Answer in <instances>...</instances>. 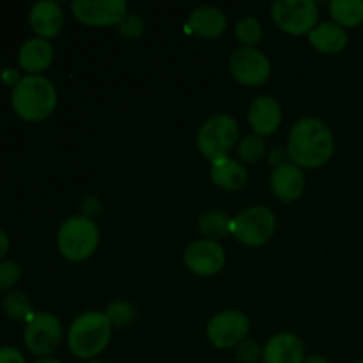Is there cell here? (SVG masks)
Returning <instances> with one entry per match:
<instances>
[{"label":"cell","instance_id":"obj_2","mask_svg":"<svg viewBox=\"0 0 363 363\" xmlns=\"http://www.w3.org/2000/svg\"><path fill=\"white\" fill-rule=\"evenodd\" d=\"M11 103L21 119L38 123L52 116L55 110V85L43 74H27L13 87Z\"/></svg>","mask_w":363,"mask_h":363},{"label":"cell","instance_id":"obj_29","mask_svg":"<svg viewBox=\"0 0 363 363\" xmlns=\"http://www.w3.org/2000/svg\"><path fill=\"white\" fill-rule=\"evenodd\" d=\"M238 358L243 363H255L259 358H262V351L257 342L254 340H243L238 346Z\"/></svg>","mask_w":363,"mask_h":363},{"label":"cell","instance_id":"obj_15","mask_svg":"<svg viewBox=\"0 0 363 363\" xmlns=\"http://www.w3.org/2000/svg\"><path fill=\"white\" fill-rule=\"evenodd\" d=\"M305 347L293 333H279L272 337L262 350L264 363H303Z\"/></svg>","mask_w":363,"mask_h":363},{"label":"cell","instance_id":"obj_1","mask_svg":"<svg viewBox=\"0 0 363 363\" xmlns=\"http://www.w3.org/2000/svg\"><path fill=\"white\" fill-rule=\"evenodd\" d=\"M335 151V138L326 123L315 117H303L291 130L287 138V156L296 167L318 169Z\"/></svg>","mask_w":363,"mask_h":363},{"label":"cell","instance_id":"obj_14","mask_svg":"<svg viewBox=\"0 0 363 363\" xmlns=\"http://www.w3.org/2000/svg\"><path fill=\"white\" fill-rule=\"evenodd\" d=\"M269 186L279 201L294 202L303 194L305 176L300 167H296L294 163H284L273 170Z\"/></svg>","mask_w":363,"mask_h":363},{"label":"cell","instance_id":"obj_34","mask_svg":"<svg viewBox=\"0 0 363 363\" xmlns=\"http://www.w3.org/2000/svg\"><path fill=\"white\" fill-rule=\"evenodd\" d=\"M34 363H62V362H59V360H55V358H39V360H35Z\"/></svg>","mask_w":363,"mask_h":363},{"label":"cell","instance_id":"obj_4","mask_svg":"<svg viewBox=\"0 0 363 363\" xmlns=\"http://www.w3.org/2000/svg\"><path fill=\"white\" fill-rule=\"evenodd\" d=\"M99 245L98 225L89 216H71L57 233V247L64 259L80 262L94 255Z\"/></svg>","mask_w":363,"mask_h":363},{"label":"cell","instance_id":"obj_30","mask_svg":"<svg viewBox=\"0 0 363 363\" xmlns=\"http://www.w3.org/2000/svg\"><path fill=\"white\" fill-rule=\"evenodd\" d=\"M0 363H27L20 350L13 346L0 347Z\"/></svg>","mask_w":363,"mask_h":363},{"label":"cell","instance_id":"obj_9","mask_svg":"<svg viewBox=\"0 0 363 363\" xmlns=\"http://www.w3.org/2000/svg\"><path fill=\"white\" fill-rule=\"evenodd\" d=\"M250 332V319L240 311H223L213 315L208 323V340L218 350L238 347L247 340Z\"/></svg>","mask_w":363,"mask_h":363},{"label":"cell","instance_id":"obj_25","mask_svg":"<svg viewBox=\"0 0 363 363\" xmlns=\"http://www.w3.org/2000/svg\"><path fill=\"white\" fill-rule=\"evenodd\" d=\"M234 34H236L238 41L243 46H252V48H255V45L262 39V27L261 23H259L257 18L247 16L236 25Z\"/></svg>","mask_w":363,"mask_h":363},{"label":"cell","instance_id":"obj_24","mask_svg":"<svg viewBox=\"0 0 363 363\" xmlns=\"http://www.w3.org/2000/svg\"><path fill=\"white\" fill-rule=\"evenodd\" d=\"M266 142L261 135H247L238 145V156L243 163H257L264 156Z\"/></svg>","mask_w":363,"mask_h":363},{"label":"cell","instance_id":"obj_16","mask_svg":"<svg viewBox=\"0 0 363 363\" xmlns=\"http://www.w3.org/2000/svg\"><path fill=\"white\" fill-rule=\"evenodd\" d=\"M32 28L43 39H50L59 34L64 27V13L60 6L52 0H39L30 7L28 14Z\"/></svg>","mask_w":363,"mask_h":363},{"label":"cell","instance_id":"obj_5","mask_svg":"<svg viewBox=\"0 0 363 363\" xmlns=\"http://www.w3.org/2000/svg\"><path fill=\"white\" fill-rule=\"evenodd\" d=\"M240 137V126L236 119L227 113H216L209 117L197 133V147L209 162L227 158Z\"/></svg>","mask_w":363,"mask_h":363},{"label":"cell","instance_id":"obj_3","mask_svg":"<svg viewBox=\"0 0 363 363\" xmlns=\"http://www.w3.org/2000/svg\"><path fill=\"white\" fill-rule=\"evenodd\" d=\"M112 339V323L105 312L89 311L78 315L67 332V347L74 357L92 360L106 350Z\"/></svg>","mask_w":363,"mask_h":363},{"label":"cell","instance_id":"obj_19","mask_svg":"<svg viewBox=\"0 0 363 363\" xmlns=\"http://www.w3.org/2000/svg\"><path fill=\"white\" fill-rule=\"evenodd\" d=\"M209 176H211V181L216 186L227 191L241 190L248 181V172L243 163L229 158V156L218 160V162H213L211 169H209Z\"/></svg>","mask_w":363,"mask_h":363},{"label":"cell","instance_id":"obj_36","mask_svg":"<svg viewBox=\"0 0 363 363\" xmlns=\"http://www.w3.org/2000/svg\"><path fill=\"white\" fill-rule=\"evenodd\" d=\"M354 363H363V360H358V362H354Z\"/></svg>","mask_w":363,"mask_h":363},{"label":"cell","instance_id":"obj_13","mask_svg":"<svg viewBox=\"0 0 363 363\" xmlns=\"http://www.w3.org/2000/svg\"><path fill=\"white\" fill-rule=\"evenodd\" d=\"M248 123L255 135H273L282 124V106L272 96H259L248 108Z\"/></svg>","mask_w":363,"mask_h":363},{"label":"cell","instance_id":"obj_11","mask_svg":"<svg viewBox=\"0 0 363 363\" xmlns=\"http://www.w3.org/2000/svg\"><path fill=\"white\" fill-rule=\"evenodd\" d=\"M74 18L89 27H110L119 25L128 14L124 0H74L71 4Z\"/></svg>","mask_w":363,"mask_h":363},{"label":"cell","instance_id":"obj_32","mask_svg":"<svg viewBox=\"0 0 363 363\" xmlns=\"http://www.w3.org/2000/svg\"><path fill=\"white\" fill-rule=\"evenodd\" d=\"M7 250H9V236L0 229V259L7 254Z\"/></svg>","mask_w":363,"mask_h":363},{"label":"cell","instance_id":"obj_35","mask_svg":"<svg viewBox=\"0 0 363 363\" xmlns=\"http://www.w3.org/2000/svg\"><path fill=\"white\" fill-rule=\"evenodd\" d=\"M85 363H108V362H103V360H91V362H85Z\"/></svg>","mask_w":363,"mask_h":363},{"label":"cell","instance_id":"obj_6","mask_svg":"<svg viewBox=\"0 0 363 363\" xmlns=\"http://www.w3.org/2000/svg\"><path fill=\"white\" fill-rule=\"evenodd\" d=\"M275 215L266 206H252L233 218V234L247 247H261L272 240L275 233Z\"/></svg>","mask_w":363,"mask_h":363},{"label":"cell","instance_id":"obj_22","mask_svg":"<svg viewBox=\"0 0 363 363\" xmlns=\"http://www.w3.org/2000/svg\"><path fill=\"white\" fill-rule=\"evenodd\" d=\"M330 14L340 27H358L363 23V0H332Z\"/></svg>","mask_w":363,"mask_h":363},{"label":"cell","instance_id":"obj_12","mask_svg":"<svg viewBox=\"0 0 363 363\" xmlns=\"http://www.w3.org/2000/svg\"><path fill=\"white\" fill-rule=\"evenodd\" d=\"M184 264L191 273L201 277H213L225 266V250L218 241H191L184 250Z\"/></svg>","mask_w":363,"mask_h":363},{"label":"cell","instance_id":"obj_20","mask_svg":"<svg viewBox=\"0 0 363 363\" xmlns=\"http://www.w3.org/2000/svg\"><path fill=\"white\" fill-rule=\"evenodd\" d=\"M346 28L337 25L335 21H325V23L315 25L314 30L308 34V41L318 52L321 53H339L347 45Z\"/></svg>","mask_w":363,"mask_h":363},{"label":"cell","instance_id":"obj_23","mask_svg":"<svg viewBox=\"0 0 363 363\" xmlns=\"http://www.w3.org/2000/svg\"><path fill=\"white\" fill-rule=\"evenodd\" d=\"M4 312L11 319H16V321H28L32 314H34L32 312L30 298L25 293H20V291H14V293L7 294L4 298Z\"/></svg>","mask_w":363,"mask_h":363},{"label":"cell","instance_id":"obj_18","mask_svg":"<svg viewBox=\"0 0 363 363\" xmlns=\"http://www.w3.org/2000/svg\"><path fill=\"white\" fill-rule=\"evenodd\" d=\"M188 28L204 39H215L225 32L227 18L216 7L201 6L191 11L188 18Z\"/></svg>","mask_w":363,"mask_h":363},{"label":"cell","instance_id":"obj_26","mask_svg":"<svg viewBox=\"0 0 363 363\" xmlns=\"http://www.w3.org/2000/svg\"><path fill=\"white\" fill-rule=\"evenodd\" d=\"M105 315L108 318V321L112 323V326H119V328H124V326H130L131 321L135 319V308L133 305L128 303V301H113L106 307Z\"/></svg>","mask_w":363,"mask_h":363},{"label":"cell","instance_id":"obj_21","mask_svg":"<svg viewBox=\"0 0 363 363\" xmlns=\"http://www.w3.org/2000/svg\"><path fill=\"white\" fill-rule=\"evenodd\" d=\"M197 225L199 230L206 236V240L211 241L223 240L225 236L233 234V218L223 211H218V209L202 213L199 216Z\"/></svg>","mask_w":363,"mask_h":363},{"label":"cell","instance_id":"obj_17","mask_svg":"<svg viewBox=\"0 0 363 363\" xmlns=\"http://www.w3.org/2000/svg\"><path fill=\"white\" fill-rule=\"evenodd\" d=\"M53 46L48 39L32 38L21 45L18 53V62L28 74H39L52 64Z\"/></svg>","mask_w":363,"mask_h":363},{"label":"cell","instance_id":"obj_8","mask_svg":"<svg viewBox=\"0 0 363 363\" xmlns=\"http://www.w3.org/2000/svg\"><path fill=\"white\" fill-rule=\"evenodd\" d=\"M25 346L32 354L46 358L59 347L62 340L60 321L50 312H34L25 326Z\"/></svg>","mask_w":363,"mask_h":363},{"label":"cell","instance_id":"obj_31","mask_svg":"<svg viewBox=\"0 0 363 363\" xmlns=\"http://www.w3.org/2000/svg\"><path fill=\"white\" fill-rule=\"evenodd\" d=\"M2 80L6 82L7 85H13V87H14V85H16L18 82L21 80V78H20V74H18L16 69H4L2 71Z\"/></svg>","mask_w":363,"mask_h":363},{"label":"cell","instance_id":"obj_10","mask_svg":"<svg viewBox=\"0 0 363 363\" xmlns=\"http://www.w3.org/2000/svg\"><path fill=\"white\" fill-rule=\"evenodd\" d=\"M230 73L238 84L245 87H259L268 82L272 74V62L268 57L252 46H240L230 55Z\"/></svg>","mask_w":363,"mask_h":363},{"label":"cell","instance_id":"obj_27","mask_svg":"<svg viewBox=\"0 0 363 363\" xmlns=\"http://www.w3.org/2000/svg\"><path fill=\"white\" fill-rule=\"evenodd\" d=\"M21 277V269L16 262L2 261L0 262V289H11L18 284Z\"/></svg>","mask_w":363,"mask_h":363},{"label":"cell","instance_id":"obj_33","mask_svg":"<svg viewBox=\"0 0 363 363\" xmlns=\"http://www.w3.org/2000/svg\"><path fill=\"white\" fill-rule=\"evenodd\" d=\"M303 363H330L326 360L325 357H321V354H311V357L305 358Z\"/></svg>","mask_w":363,"mask_h":363},{"label":"cell","instance_id":"obj_28","mask_svg":"<svg viewBox=\"0 0 363 363\" xmlns=\"http://www.w3.org/2000/svg\"><path fill=\"white\" fill-rule=\"evenodd\" d=\"M117 27H119V32L124 35V38L135 39L144 32V21H142V18L138 16V14L128 13L126 16L119 21Z\"/></svg>","mask_w":363,"mask_h":363},{"label":"cell","instance_id":"obj_7","mask_svg":"<svg viewBox=\"0 0 363 363\" xmlns=\"http://www.w3.org/2000/svg\"><path fill=\"white\" fill-rule=\"evenodd\" d=\"M272 18L287 34H311L319 18L318 4L314 0H277L272 6Z\"/></svg>","mask_w":363,"mask_h":363}]
</instances>
